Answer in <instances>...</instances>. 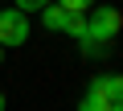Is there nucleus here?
Returning <instances> with one entry per match:
<instances>
[{
  "mask_svg": "<svg viewBox=\"0 0 123 111\" xmlns=\"http://www.w3.org/2000/svg\"><path fill=\"white\" fill-rule=\"evenodd\" d=\"M123 33V13L119 8H111V4H94L90 8V17H86V37L82 41H115Z\"/></svg>",
  "mask_w": 123,
  "mask_h": 111,
  "instance_id": "nucleus-1",
  "label": "nucleus"
},
{
  "mask_svg": "<svg viewBox=\"0 0 123 111\" xmlns=\"http://www.w3.org/2000/svg\"><path fill=\"white\" fill-rule=\"evenodd\" d=\"M29 41V17L21 8H4L0 13V45H25Z\"/></svg>",
  "mask_w": 123,
  "mask_h": 111,
  "instance_id": "nucleus-2",
  "label": "nucleus"
},
{
  "mask_svg": "<svg viewBox=\"0 0 123 111\" xmlns=\"http://www.w3.org/2000/svg\"><path fill=\"white\" fill-rule=\"evenodd\" d=\"M86 91H94V95H103L107 103H123V74H94Z\"/></svg>",
  "mask_w": 123,
  "mask_h": 111,
  "instance_id": "nucleus-3",
  "label": "nucleus"
},
{
  "mask_svg": "<svg viewBox=\"0 0 123 111\" xmlns=\"http://www.w3.org/2000/svg\"><path fill=\"white\" fill-rule=\"evenodd\" d=\"M66 21H70V13L62 8V4H53V0L41 8V25H45L49 33H66Z\"/></svg>",
  "mask_w": 123,
  "mask_h": 111,
  "instance_id": "nucleus-4",
  "label": "nucleus"
},
{
  "mask_svg": "<svg viewBox=\"0 0 123 111\" xmlns=\"http://www.w3.org/2000/svg\"><path fill=\"white\" fill-rule=\"evenodd\" d=\"M66 33H70L74 41H82V37H86V13H70V21H66Z\"/></svg>",
  "mask_w": 123,
  "mask_h": 111,
  "instance_id": "nucleus-5",
  "label": "nucleus"
},
{
  "mask_svg": "<svg viewBox=\"0 0 123 111\" xmlns=\"http://www.w3.org/2000/svg\"><path fill=\"white\" fill-rule=\"evenodd\" d=\"M78 111H111V103H107L103 95H94V91H86V95H82V103H78Z\"/></svg>",
  "mask_w": 123,
  "mask_h": 111,
  "instance_id": "nucleus-6",
  "label": "nucleus"
},
{
  "mask_svg": "<svg viewBox=\"0 0 123 111\" xmlns=\"http://www.w3.org/2000/svg\"><path fill=\"white\" fill-rule=\"evenodd\" d=\"M45 4H49V0H12V8H21L25 17H29V13H41Z\"/></svg>",
  "mask_w": 123,
  "mask_h": 111,
  "instance_id": "nucleus-7",
  "label": "nucleus"
},
{
  "mask_svg": "<svg viewBox=\"0 0 123 111\" xmlns=\"http://www.w3.org/2000/svg\"><path fill=\"white\" fill-rule=\"evenodd\" d=\"M57 4L66 8V13H86V8H90V0H57Z\"/></svg>",
  "mask_w": 123,
  "mask_h": 111,
  "instance_id": "nucleus-8",
  "label": "nucleus"
},
{
  "mask_svg": "<svg viewBox=\"0 0 123 111\" xmlns=\"http://www.w3.org/2000/svg\"><path fill=\"white\" fill-rule=\"evenodd\" d=\"M0 66H4V45H0Z\"/></svg>",
  "mask_w": 123,
  "mask_h": 111,
  "instance_id": "nucleus-9",
  "label": "nucleus"
},
{
  "mask_svg": "<svg viewBox=\"0 0 123 111\" xmlns=\"http://www.w3.org/2000/svg\"><path fill=\"white\" fill-rule=\"evenodd\" d=\"M0 111H4V95H0Z\"/></svg>",
  "mask_w": 123,
  "mask_h": 111,
  "instance_id": "nucleus-10",
  "label": "nucleus"
}]
</instances>
